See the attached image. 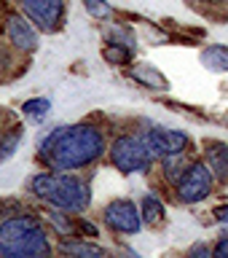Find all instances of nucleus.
<instances>
[{"label":"nucleus","mask_w":228,"mask_h":258,"mask_svg":"<svg viewBox=\"0 0 228 258\" xmlns=\"http://www.w3.org/2000/svg\"><path fill=\"white\" fill-rule=\"evenodd\" d=\"M207 167L217 180H228V145L207 143Z\"/></svg>","instance_id":"9d476101"},{"label":"nucleus","mask_w":228,"mask_h":258,"mask_svg":"<svg viewBox=\"0 0 228 258\" xmlns=\"http://www.w3.org/2000/svg\"><path fill=\"white\" fill-rule=\"evenodd\" d=\"M153 159H156V156H153V151L148 148V143H145V135L142 137L124 135V137H118V140L110 145V161H113V167L121 169V172H126V175H132V172H148Z\"/></svg>","instance_id":"7ed1b4c3"},{"label":"nucleus","mask_w":228,"mask_h":258,"mask_svg":"<svg viewBox=\"0 0 228 258\" xmlns=\"http://www.w3.org/2000/svg\"><path fill=\"white\" fill-rule=\"evenodd\" d=\"M188 167H191V161L185 159V153H175V156H167L164 159V175L175 185L180 183V177L185 175V169H188Z\"/></svg>","instance_id":"4468645a"},{"label":"nucleus","mask_w":228,"mask_h":258,"mask_svg":"<svg viewBox=\"0 0 228 258\" xmlns=\"http://www.w3.org/2000/svg\"><path fill=\"white\" fill-rule=\"evenodd\" d=\"M78 226H81V229H84V231L89 234V237H97V229H94L92 223H86V221H78Z\"/></svg>","instance_id":"b1692460"},{"label":"nucleus","mask_w":228,"mask_h":258,"mask_svg":"<svg viewBox=\"0 0 228 258\" xmlns=\"http://www.w3.org/2000/svg\"><path fill=\"white\" fill-rule=\"evenodd\" d=\"M145 143L153 151V156H175V153H185L188 148V135L177 132V129H150L145 135Z\"/></svg>","instance_id":"0eeeda50"},{"label":"nucleus","mask_w":228,"mask_h":258,"mask_svg":"<svg viewBox=\"0 0 228 258\" xmlns=\"http://www.w3.org/2000/svg\"><path fill=\"white\" fill-rule=\"evenodd\" d=\"M132 78H137L142 86H148V89H167V78L161 76L156 68H150V64L134 68V70H132Z\"/></svg>","instance_id":"ddd939ff"},{"label":"nucleus","mask_w":228,"mask_h":258,"mask_svg":"<svg viewBox=\"0 0 228 258\" xmlns=\"http://www.w3.org/2000/svg\"><path fill=\"white\" fill-rule=\"evenodd\" d=\"M201 62H204L207 70L225 73V70H228V48H223V46H209L207 51L201 54Z\"/></svg>","instance_id":"f8f14e48"},{"label":"nucleus","mask_w":228,"mask_h":258,"mask_svg":"<svg viewBox=\"0 0 228 258\" xmlns=\"http://www.w3.org/2000/svg\"><path fill=\"white\" fill-rule=\"evenodd\" d=\"M32 194L38 199L54 205L56 210L67 213H81L89 207V185L75 175H54V172H40L30 183Z\"/></svg>","instance_id":"f03ea898"},{"label":"nucleus","mask_w":228,"mask_h":258,"mask_svg":"<svg viewBox=\"0 0 228 258\" xmlns=\"http://www.w3.org/2000/svg\"><path fill=\"white\" fill-rule=\"evenodd\" d=\"M212 183H215L212 169L204 161H191V167L185 169V175L177 183V197L185 205H196V202L207 199L212 194Z\"/></svg>","instance_id":"20e7f679"},{"label":"nucleus","mask_w":228,"mask_h":258,"mask_svg":"<svg viewBox=\"0 0 228 258\" xmlns=\"http://www.w3.org/2000/svg\"><path fill=\"white\" fill-rule=\"evenodd\" d=\"M185 258H215V255H212V247H207L204 242H196V245H191Z\"/></svg>","instance_id":"6ab92c4d"},{"label":"nucleus","mask_w":228,"mask_h":258,"mask_svg":"<svg viewBox=\"0 0 228 258\" xmlns=\"http://www.w3.org/2000/svg\"><path fill=\"white\" fill-rule=\"evenodd\" d=\"M0 258H51V245L46 239V231L35 226L24 237L0 245Z\"/></svg>","instance_id":"39448f33"},{"label":"nucleus","mask_w":228,"mask_h":258,"mask_svg":"<svg viewBox=\"0 0 228 258\" xmlns=\"http://www.w3.org/2000/svg\"><path fill=\"white\" fill-rule=\"evenodd\" d=\"M22 110H24V116H27V118L40 121L43 116H48V110H51V102L43 100V97H38V100H27V102H24Z\"/></svg>","instance_id":"dca6fc26"},{"label":"nucleus","mask_w":228,"mask_h":258,"mask_svg":"<svg viewBox=\"0 0 228 258\" xmlns=\"http://www.w3.org/2000/svg\"><path fill=\"white\" fill-rule=\"evenodd\" d=\"M105 153V137L97 126H59L40 143V159L56 169H78Z\"/></svg>","instance_id":"f257e3e1"},{"label":"nucleus","mask_w":228,"mask_h":258,"mask_svg":"<svg viewBox=\"0 0 228 258\" xmlns=\"http://www.w3.org/2000/svg\"><path fill=\"white\" fill-rule=\"evenodd\" d=\"M84 6L94 19H108L110 16V6L105 3V0H84Z\"/></svg>","instance_id":"f3484780"},{"label":"nucleus","mask_w":228,"mask_h":258,"mask_svg":"<svg viewBox=\"0 0 228 258\" xmlns=\"http://www.w3.org/2000/svg\"><path fill=\"white\" fill-rule=\"evenodd\" d=\"M105 59L113 62V64H121L124 59H129V51H124V48L116 46V43H110L108 48H105Z\"/></svg>","instance_id":"a211bd4d"},{"label":"nucleus","mask_w":228,"mask_h":258,"mask_svg":"<svg viewBox=\"0 0 228 258\" xmlns=\"http://www.w3.org/2000/svg\"><path fill=\"white\" fill-rule=\"evenodd\" d=\"M161 218H164V205L153 197V194H148V197L142 199V223H159Z\"/></svg>","instance_id":"2eb2a0df"},{"label":"nucleus","mask_w":228,"mask_h":258,"mask_svg":"<svg viewBox=\"0 0 228 258\" xmlns=\"http://www.w3.org/2000/svg\"><path fill=\"white\" fill-rule=\"evenodd\" d=\"M19 137H22V132L16 129V132H11V135H8L3 143H0V159H3V156H8V153H11V151L16 148V143H19Z\"/></svg>","instance_id":"aec40b11"},{"label":"nucleus","mask_w":228,"mask_h":258,"mask_svg":"<svg viewBox=\"0 0 228 258\" xmlns=\"http://www.w3.org/2000/svg\"><path fill=\"white\" fill-rule=\"evenodd\" d=\"M215 221H217V223H228V205H223V207L215 210Z\"/></svg>","instance_id":"5701e85b"},{"label":"nucleus","mask_w":228,"mask_h":258,"mask_svg":"<svg viewBox=\"0 0 228 258\" xmlns=\"http://www.w3.org/2000/svg\"><path fill=\"white\" fill-rule=\"evenodd\" d=\"M22 8L43 30H54L62 16V0H22Z\"/></svg>","instance_id":"6e6552de"},{"label":"nucleus","mask_w":228,"mask_h":258,"mask_svg":"<svg viewBox=\"0 0 228 258\" xmlns=\"http://www.w3.org/2000/svg\"><path fill=\"white\" fill-rule=\"evenodd\" d=\"M48 221H51V223L56 226V229H59V234H64V237H67V234L72 231V226H70L67 221H64L62 215H56V213H54V215H48Z\"/></svg>","instance_id":"412c9836"},{"label":"nucleus","mask_w":228,"mask_h":258,"mask_svg":"<svg viewBox=\"0 0 228 258\" xmlns=\"http://www.w3.org/2000/svg\"><path fill=\"white\" fill-rule=\"evenodd\" d=\"M6 30H8V38H11V43L16 48H22V51H32V48L38 46V38H35V30L30 27V22L27 19H22V16H8V24H6Z\"/></svg>","instance_id":"1a4fd4ad"},{"label":"nucleus","mask_w":228,"mask_h":258,"mask_svg":"<svg viewBox=\"0 0 228 258\" xmlns=\"http://www.w3.org/2000/svg\"><path fill=\"white\" fill-rule=\"evenodd\" d=\"M59 253H64L67 258H108V253H105L102 247L92 245V242H62L59 245Z\"/></svg>","instance_id":"9b49d317"},{"label":"nucleus","mask_w":228,"mask_h":258,"mask_svg":"<svg viewBox=\"0 0 228 258\" xmlns=\"http://www.w3.org/2000/svg\"><path fill=\"white\" fill-rule=\"evenodd\" d=\"M212 255L215 258H228V234H225V237H220V242H217L215 250H212Z\"/></svg>","instance_id":"4be33fe9"},{"label":"nucleus","mask_w":228,"mask_h":258,"mask_svg":"<svg viewBox=\"0 0 228 258\" xmlns=\"http://www.w3.org/2000/svg\"><path fill=\"white\" fill-rule=\"evenodd\" d=\"M105 223H108L113 231L134 234V231H140V226H142V215H140V210L134 207L132 199H116L105 207Z\"/></svg>","instance_id":"423d86ee"}]
</instances>
